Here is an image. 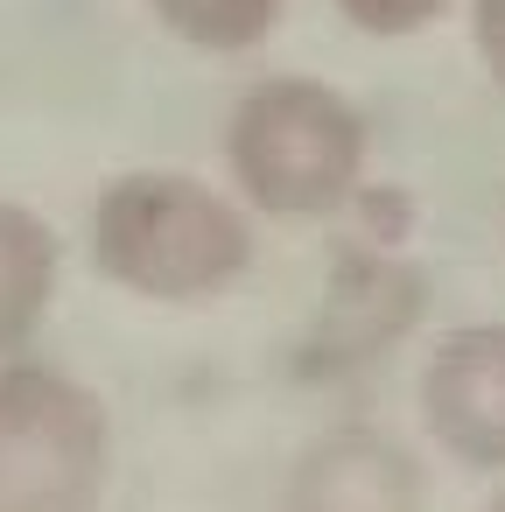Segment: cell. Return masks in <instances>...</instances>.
I'll list each match as a JSON object with an SVG mask.
<instances>
[{
    "mask_svg": "<svg viewBox=\"0 0 505 512\" xmlns=\"http://www.w3.org/2000/svg\"><path fill=\"white\" fill-rule=\"evenodd\" d=\"M92 267L141 302H211L253 267V225L204 176L127 169L92 204Z\"/></svg>",
    "mask_w": 505,
    "mask_h": 512,
    "instance_id": "6da1fadb",
    "label": "cell"
},
{
    "mask_svg": "<svg viewBox=\"0 0 505 512\" xmlns=\"http://www.w3.org/2000/svg\"><path fill=\"white\" fill-rule=\"evenodd\" d=\"M365 113L323 78H260L239 92L225 120V169L232 190L260 218H330L365 183Z\"/></svg>",
    "mask_w": 505,
    "mask_h": 512,
    "instance_id": "7a4b0ae2",
    "label": "cell"
},
{
    "mask_svg": "<svg viewBox=\"0 0 505 512\" xmlns=\"http://www.w3.org/2000/svg\"><path fill=\"white\" fill-rule=\"evenodd\" d=\"M113 484L106 400L43 358H0V512H99Z\"/></svg>",
    "mask_w": 505,
    "mask_h": 512,
    "instance_id": "3957f363",
    "label": "cell"
},
{
    "mask_svg": "<svg viewBox=\"0 0 505 512\" xmlns=\"http://www.w3.org/2000/svg\"><path fill=\"white\" fill-rule=\"evenodd\" d=\"M421 421L463 470H505V323H463L428 351Z\"/></svg>",
    "mask_w": 505,
    "mask_h": 512,
    "instance_id": "277c9868",
    "label": "cell"
},
{
    "mask_svg": "<svg viewBox=\"0 0 505 512\" xmlns=\"http://www.w3.org/2000/svg\"><path fill=\"white\" fill-rule=\"evenodd\" d=\"M288 512H421V463L400 435L337 421L295 456Z\"/></svg>",
    "mask_w": 505,
    "mask_h": 512,
    "instance_id": "5b68a950",
    "label": "cell"
},
{
    "mask_svg": "<svg viewBox=\"0 0 505 512\" xmlns=\"http://www.w3.org/2000/svg\"><path fill=\"white\" fill-rule=\"evenodd\" d=\"M414 316H421V274L407 260H393V253H344V267L330 274V295H323L316 344H323L330 365H365Z\"/></svg>",
    "mask_w": 505,
    "mask_h": 512,
    "instance_id": "8992f818",
    "label": "cell"
},
{
    "mask_svg": "<svg viewBox=\"0 0 505 512\" xmlns=\"http://www.w3.org/2000/svg\"><path fill=\"white\" fill-rule=\"evenodd\" d=\"M57 274H64L57 232L29 204L0 197V358H15L43 330V316L57 302Z\"/></svg>",
    "mask_w": 505,
    "mask_h": 512,
    "instance_id": "52a82bcc",
    "label": "cell"
},
{
    "mask_svg": "<svg viewBox=\"0 0 505 512\" xmlns=\"http://www.w3.org/2000/svg\"><path fill=\"white\" fill-rule=\"evenodd\" d=\"M281 8H288V0H148V15L176 43H190L204 57H246V50H260L274 36Z\"/></svg>",
    "mask_w": 505,
    "mask_h": 512,
    "instance_id": "ba28073f",
    "label": "cell"
},
{
    "mask_svg": "<svg viewBox=\"0 0 505 512\" xmlns=\"http://www.w3.org/2000/svg\"><path fill=\"white\" fill-rule=\"evenodd\" d=\"M337 15L358 29V36H379V43H400V36H421L449 15V0H337Z\"/></svg>",
    "mask_w": 505,
    "mask_h": 512,
    "instance_id": "9c48e42d",
    "label": "cell"
},
{
    "mask_svg": "<svg viewBox=\"0 0 505 512\" xmlns=\"http://www.w3.org/2000/svg\"><path fill=\"white\" fill-rule=\"evenodd\" d=\"M470 43H477V64L491 71V85L505 92V0H470Z\"/></svg>",
    "mask_w": 505,
    "mask_h": 512,
    "instance_id": "30bf717a",
    "label": "cell"
},
{
    "mask_svg": "<svg viewBox=\"0 0 505 512\" xmlns=\"http://www.w3.org/2000/svg\"><path fill=\"white\" fill-rule=\"evenodd\" d=\"M484 512H505V491H498V498H491V505H484Z\"/></svg>",
    "mask_w": 505,
    "mask_h": 512,
    "instance_id": "8fae6325",
    "label": "cell"
}]
</instances>
